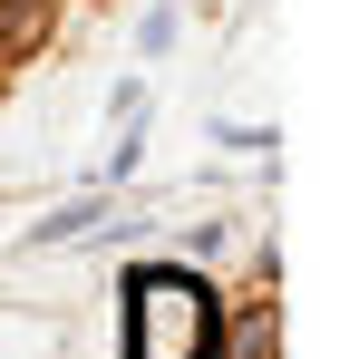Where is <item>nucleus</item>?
I'll return each instance as SVG.
<instances>
[{
	"mask_svg": "<svg viewBox=\"0 0 359 359\" xmlns=\"http://www.w3.org/2000/svg\"><path fill=\"white\" fill-rule=\"evenodd\" d=\"M126 359H214V301L194 272H165V262H146V272H126Z\"/></svg>",
	"mask_w": 359,
	"mask_h": 359,
	"instance_id": "obj_1",
	"label": "nucleus"
}]
</instances>
